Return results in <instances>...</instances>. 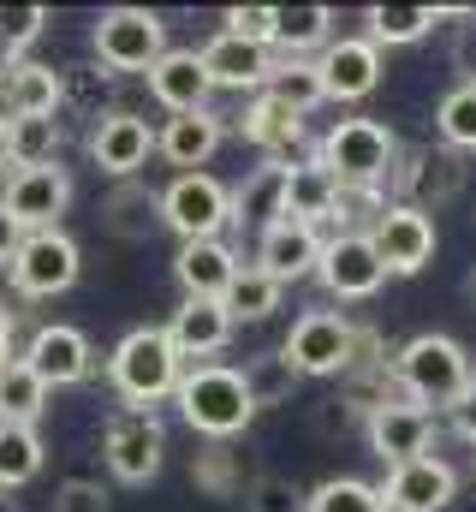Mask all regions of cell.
Returning <instances> with one entry per match:
<instances>
[{"mask_svg": "<svg viewBox=\"0 0 476 512\" xmlns=\"http://www.w3.org/2000/svg\"><path fill=\"white\" fill-rule=\"evenodd\" d=\"M108 382L131 411H155L161 399H173L185 382V358L173 346L167 328H131L108 358Z\"/></svg>", "mask_w": 476, "mask_h": 512, "instance_id": "1", "label": "cell"}, {"mask_svg": "<svg viewBox=\"0 0 476 512\" xmlns=\"http://www.w3.org/2000/svg\"><path fill=\"white\" fill-rule=\"evenodd\" d=\"M173 399H179V417L197 435H209V441H233L256 417V393L244 382V370H233V364H197V370H185V382H179Z\"/></svg>", "mask_w": 476, "mask_h": 512, "instance_id": "2", "label": "cell"}, {"mask_svg": "<svg viewBox=\"0 0 476 512\" xmlns=\"http://www.w3.org/2000/svg\"><path fill=\"white\" fill-rule=\"evenodd\" d=\"M393 376L405 387L411 405H435V411H453V399L476 382L471 376V352L453 340V334H417L393 352Z\"/></svg>", "mask_w": 476, "mask_h": 512, "instance_id": "3", "label": "cell"}, {"mask_svg": "<svg viewBox=\"0 0 476 512\" xmlns=\"http://www.w3.org/2000/svg\"><path fill=\"white\" fill-rule=\"evenodd\" d=\"M322 167L346 185V191H381L399 167V137L381 120H334L316 143Z\"/></svg>", "mask_w": 476, "mask_h": 512, "instance_id": "4", "label": "cell"}, {"mask_svg": "<svg viewBox=\"0 0 476 512\" xmlns=\"http://www.w3.org/2000/svg\"><path fill=\"white\" fill-rule=\"evenodd\" d=\"M90 48L108 72H143L149 78V66L167 54V24L149 6H108L90 30Z\"/></svg>", "mask_w": 476, "mask_h": 512, "instance_id": "5", "label": "cell"}, {"mask_svg": "<svg viewBox=\"0 0 476 512\" xmlns=\"http://www.w3.org/2000/svg\"><path fill=\"white\" fill-rule=\"evenodd\" d=\"M161 221L167 233H179V245L221 239V227H233V191L215 173H173V185L161 191Z\"/></svg>", "mask_w": 476, "mask_h": 512, "instance_id": "6", "label": "cell"}, {"mask_svg": "<svg viewBox=\"0 0 476 512\" xmlns=\"http://www.w3.org/2000/svg\"><path fill=\"white\" fill-rule=\"evenodd\" d=\"M280 352H286V364L298 376H352L357 322H346L340 310H304Z\"/></svg>", "mask_w": 476, "mask_h": 512, "instance_id": "7", "label": "cell"}, {"mask_svg": "<svg viewBox=\"0 0 476 512\" xmlns=\"http://www.w3.org/2000/svg\"><path fill=\"white\" fill-rule=\"evenodd\" d=\"M78 268H84L78 239L54 227V233H30V239L18 245L12 268H6V280H12L18 298H60V292L78 286Z\"/></svg>", "mask_w": 476, "mask_h": 512, "instance_id": "8", "label": "cell"}, {"mask_svg": "<svg viewBox=\"0 0 476 512\" xmlns=\"http://www.w3.org/2000/svg\"><path fill=\"white\" fill-rule=\"evenodd\" d=\"M161 453H167V429H161V417L155 411H114L108 417V429H102V459H108V471H114L119 483H155V471H161Z\"/></svg>", "mask_w": 476, "mask_h": 512, "instance_id": "9", "label": "cell"}, {"mask_svg": "<svg viewBox=\"0 0 476 512\" xmlns=\"http://www.w3.org/2000/svg\"><path fill=\"white\" fill-rule=\"evenodd\" d=\"M393 203H411V209H441L465 191V155L459 149H399V167H393Z\"/></svg>", "mask_w": 476, "mask_h": 512, "instance_id": "10", "label": "cell"}, {"mask_svg": "<svg viewBox=\"0 0 476 512\" xmlns=\"http://www.w3.org/2000/svg\"><path fill=\"white\" fill-rule=\"evenodd\" d=\"M6 215L24 227V233H54L60 227V215H66V203H72V173L54 161V167H24V173H12L6 179Z\"/></svg>", "mask_w": 476, "mask_h": 512, "instance_id": "11", "label": "cell"}, {"mask_svg": "<svg viewBox=\"0 0 476 512\" xmlns=\"http://www.w3.org/2000/svg\"><path fill=\"white\" fill-rule=\"evenodd\" d=\"M363 441H369V453H375L387 471H393V465H411V459H423L429 441H435V411H423V405H411V399H393V405L369 411Z\"/></svg>", "mask_w": 476, "mask_h": 512, "instance_id": "12", "label": "cell"}, {"mask_svg": "<svg viewBox=\"0 0 476 512\" xmlns=\"http://www.w3.org/2000/svg\"><path fill=\"white\" fill-rule=\"evenodd\" d=\"M24 364L54 387H78L90 382V370H96V352H90V340H84V328H72V322H42L30 340H24Z\"/></svg>", "mask_w": 476, "mask_h": 512, "instance_id": "13", "label": "cell"}, {"mask_svg": "<svg viewBox=\"0 0 476 512\" xmlns=\"http://www.w3.org/2000/svg\"><path fill=\"white\" fill-rule=\"evenodd\" d=\"M316 280H322L328 298H340V304H346V298H375L381 280H387V262H381V251H375L369 233H340V239H328Z\"/></svg>", "mask_w": 476, "mask_h": 512, "instance_id": "14", "label": "cell"}, {"mask_svg": "<svg viewBox=\"0 0 476 512\" xmlns=\"http://www.w3.org/2000/svg\"><path fill=\"white\" fill-rule=\"evenodd\" d=\"M149 155H155V131L149 120H137L131 108H114V114H102L96 131H90V161L108 173V179H137L143 167H149Z\"/></svg>", "mask_w": 476, "mask_h": 512, "instance_id": "15", "label": "cell"}, {"mask_svg": "<svg viewBox=\"0 0 476 512\" xmlns=\"http://www.w3.org/2000/svg\"><path fill=\"white\" fill-rule=\"evenodd\" d=\"M369 239H375V251L387 262V274H417V268H429V256H435V221H429L423 209H411V203H387V209L375 215Z\"/></svg>", "mask_w": 476, "mask_h": 512, "instance_id": "16", "label": "cell"}, {"mask_svg": "<svg viewBox=\"0 0 476 512\" xmlns=\"http://www.w3.org/2000/svg\"><path fill=\"white\" fill-rule=\"evenodd\" d=\"M381 495H387L393 512H447L453 495H459V477H453V465L441 453H423L411 465H393L387 483H381Z\"/></svg>", "mask_w": 476, "mask_h": 512, "instance_id": "17", "label": "cell"}, {"mask_svg": "<svg viewBox=\"0 0 476 512\" xmlns=\"http://www.w3.org/2000/svg\"><path fill=\"white\" fill-rule=\"evenodd\" d=\"M149 96L167 108V114H203L209 96H215V78L203 66V48H167L155 66H149Z\"/></svg>", "mask_w": 476, "mask_h": 512, "instance_id": "18", "label": "cell"}, {"mask_svg": "<svg viewBox=\"0 0 476 512\" xmlns=\"http://www.w3.org/2000/svg\"><path fill=\"white\" fill-rule=\"evenodd\" d=\"M316 72H322L328 102H363L381 84V48L369 36H340L316 54Z\"/></svg>", "mask_w": 476, "mask_h": 512, "instance_id": "19", "label": "cell"}, {"mask_svg": "<svg viewBox=\"0 0 476 512\" xmlns=\"http://www.w3.org/2000/svg\"><path fill=\"white\" fill-rule=\"evenodd\" d=\"M203 66H209L215 90H256V96H262V90L274 84V72H280L274 48H256V42L233 36V30H221V36L203 42Z\"/></svg>", "mask_w": 476, "mask_h": 512, "instance_id": "20", "label": "cell"}, {"mask_svg": "<svg viewBox=\"0 0 476 512\" xmlns=\"http://www.w3.org/2000/svg\"><path fill=\"white\" fill-rule=\"evenodd\" d=\"M238 131H244V143L262 149V161H280V167L304 161V114H292L274 90L250 96V108H244Z\"/></svg>", "mask_w": 476, "mask_h": 512, "instance_id": "21", "label": "cell"}, {"mask_svg": "<svg viewBox=\"0 0 476 512\" xmlns=\"http://www.w3.org/2000/svg\"><path fill=\"white\" fill-rule=\"evenodd\" d=\"M322 233L316 227H304V221H274L262 239H256V268L262 274H274L280 286H292V280H304V274H316L322 268Z\"/></svg>", "mask_w": 476, "mask_h": 512, "instance_id": "22", "label": "cell"}, {"mask_svg": "<svg viewBox=\"0 0 476 512\" xmlns=\"http://www.w3.org/2000/svg\"><path fill=\"white\" fill-rule=\"evenodd\" d=\"M221 137H227V120H221L215 108H203V114H173L167 126L155 131V155L173 161L179 173H203L209 155L221 149Z\"/></svg>", "mask_w": 476, "mask_h": 512, "instance_id": "23", "label": "cell"}, {"mask_svg": "<svg viewBox=\"0 0 476 512\" xmlns=\"http://www.w3.org/2000/svg\"><path fill=\"white\" fill-rule=\"evenodd\" d=\"M66 102V78L42 60H18L12 78L0 84V114L6 120H54Z\"/></svg>", "mask_w": 476, "mask_h": 512, "instance_id": "24", "label": "cell"}, {"mask_svg": "<svg viewBox=\"0 0 476 512\" xmlns=\"http://www.w3.org/2000/svg\"><path fill=\"white\" fill-rule=\"evenodd\" d=\"M340 197L346 185L322 167V155L310 149L304 161H292V179H286V221H304V227H322L340 215Z\"/></svg>", "mask_w": 476, "mask_h": 512, "instance_id": "25", "label": "cell"}, {"mask_svg": "<svg viewBox=\"0 0 476 512\" xmlns=\"http://www.w3.org/2000/svg\"><path fill=\"white\" fill-rule=\"evenodd\" d=\"M179 358H215L227 340H233V310L221 298H179L173 322H167Z\"/></svg>", "mask_w": 476, "mask_h": 512, "instance_id": "26", "label": "cell"}, {"mask_svg": "<svg viewBox=\"0 0 476 512\" xmlns=\"http://www.w3.org/2000/svg\"><path fill=\"white\" fill-rule=\"evenodd\" d=\"M238 268L244 262L227 239H197V245H179V256H173V274H179L185 298H227Z\"/></svg>", "mask_w": 476, "mask_h": 512, "instance_id": "27", "label": "cell"}, {"mask_svg": "<svg viewBox=\"0 0 476 512\" xmlns=\"http://www.w3.org/2000/svg\"><path fill=\"white\" fill-rule=\"evenodd\" d=\"M286 179H292V167H280V161H262L250 179H238L233 227H250V233L262 239L274 221H286Z\"/></svg>", "mask_w": 476, "mask_h": 512, "instance_id": "28", "label": "cell"}, {"mask_svg": "<svg viewBox=\"0 0 476 512\" xmlns=\"http://www.w3.org/2000/svg\"><path fill=\"white\" fill-rule=\"evenodd\" d=\"M441 18H476V12H465V6H369V12H363L375 48H411V42H423Z\"/></svg>", "mask_w": 476, "mask_h": 512, "instance_id": "29", "label": "cell"}, {"mask_svg": "<svg viewBox=\"0 0 476 512\" xmlns=\"http://www.w3.org/2000/svg\"><path fill=\"white\" fill-rule=\"evenodd\" d=\"M102 221H108V233L125 239V245H143V239H155L167 221H161V191H149V185H137V179H125L108 191V203H102Z\"/></svg>", "mask_w": 476, "mask_h": 512, "instance_id": "30", "label": "cell"}, {"mask_svg": "<svg viewBox=\"0 0 476 512\" xmlns=\"http://www.w3.org/2000/svg\"><path fill=\"white\" fill-rule=\"evenodd\" d=\"M328 6H280V30H274V54L280 60H304L310 48H328Z\"/></svg>", "mask_w": 476, "mask_h": 512, "instance_id": "31", "label": "cell"}, {"mask_svg": "<svg viewBox=\"0 0 476 512\" xmlns=\"http://www.w3.org/2000/svg\"><path fill=\"white\" fill-rule=\"evenodd\" d=\"M280 292H286V286H280L274 274H262L256 262H244V268L233 274V286H227L221 304L233 310V322H268V316L280 310Z\"/></svg>", "mask_w": 476, "mask_h": 512, "instance_id": "32", "label": "cell"}, {"mask_svg": "<svg viewBox=\"0 0 476 512\" xmlns=\"http://www.w3.org/2000/svg\"><path fill=\"white\" fill-rule=\"evenodd\" d=\"M48 411V382L18 358V364H6L0 370V423H30L36 429V417Z\"/></svg>", "mask_w": 476, "mask_h": 512, "instance_id": "33", "label": "cell"}, {"mask_svg": "<svg viewBox=\"0 0 476 512\" xmlns=\"http://www.w3.org/2000/svg\"><path fill=\"white\" fill-rule=\"evenodd\" d=\"M42 477V435L30 423H0V495Z\"/></svg>", "mask_w": 476, "mask_h": 512, "instance_id": "34", "label": "cell"}, {"mask_svg": "<svg viewBox=\"0 0 476 512\" xmlns=\"http://www.w3.org/2000/svg\"><path fill=\"white\" fill-rule=\"evenodd\" d=\"M60 143H66L60 114L54 120H12V167L18 173L24 167H54L60 161Z\"/></svg>", "mask_w": 476, "mask_h": 512, "instance_id": "35", "label": "cell"}, {"mask_svg": "<svg viewBox=\"0 0 476 512\" xmlns=\"http://www.w3.org/2000/svg\"><path fill=\"white\" fill-rule=\"evenodd\" d=\"M310 512H393V507H387V495H381L375 483H363V477H328V483L310 489Z\"/></svg>", "mask_w": 476, "mask_h": 512, "instance_id": "36", "label": "cell"}, {"mask_svg": "<svg viewBox=\"0 0 476 512\" xmlns=\"http://www.w3.org/2000/svg\"><path fill=\"white\" fill-rule=\"evenodd\" d=\"M435 131H441V143L447 149H476V84H453L447 96H441V108H435Z\"/></svg>", "mask_w": 476, "mask_h": 512, "instance_id": "37", "label": "cell"}, {"mask_svg": "<svg viewBox=\"0 0 476 512\" xmlns=\"http://www.w3.org/2000/svg\"><path fill=\"white\" fill-rule=\"evenodd\" d=\"M268 90H274L292 114H310V108H322V102H328L316 60H280V72H274V84H268Z\"/></svg>", "mask_w": 476, "mask_h": 512, "instance_id": "38", "label": "cell"}, {"mask_svg": "<svg viewBox=\"0 0 476 512\" xmlns=\"http://www.w3.org/2000/svg\"><path fill=\"white\" fill-rule=\"evenodd\" d=\"M244 382H250V393H256V411L262 405H286L292 393H298V370L286 364V352H262L256 364H244Z\"/></svg>", "mask_w": 476, "mask_h": 512, "instance_id": "39", "label": "cell"}, {"mask_svg": "<svg viewBox=\"0 0 476 512\" xmlns=\"http://www.w3.org/2000/svg\"><path fill=\"white\" fill-rule=\"evenodd\" d=\"M191 483L203 495H215V501H233L238 489H250V483H238V465H233V447L227 441H215V447H203L191 459Z\"/></svg>", "mask_w": 476, "mask_h": 512, "instance_id": "40", "label": "cell"}, {"mask_svg": "<svg viewBox=\"0 0 476 512\" xmlns=\"http://www.w3.org/2000/svg\"><path fill=\"white\" fill-rule=\"evenodd\" d=\"M244 512H310V495H304L292 477L262 471V477H250V489H244Z\"/></svg>", "mask_w": 476, "mask_h": 512, "instance_id": "41", "label": "cell"}, {"mask_svg": "<svg viewBox=\"0 0 476 512\" xmlns=\"http://www.w3.org/2000/svg\"><path fill=\"white\" fill-rule=\"evenodd\" d=\"M48 30V6H0V48L24 60V48Z\"/></svg>", "mask_w": 476, "mask_h": 512, "instance_id": "42", "label": "cell"}, {"mask_svg": "<svg viewBox=\"0 0 476 512\" xmlns=\"http://www.w3.org/2000/svg\"><path fill=\"white\" fill-rule=\"evenodd\" d=\"M221 24L244 36V42H256V48H274V30H280V6H227L221 12Z\"/></svg>", "mask_w": 476, "mask_h": 512, "instance_id": "43", "label": "cell"}, {"mask_svg": "<svg viewBox=\"0 0 476 512\" xmlns=\"http://www.w3.org/2000/svg\"><path fill=\"white\" fill-rule=\"evenodd\" d=\"M54 512H108V489L90 477H66L54 489Z\"/></svg>", "mask_w": 476, "mask_h": 512, "instance_id": "44", "label": "cell"}, {"mask_svg": "<svg viewBox=\"0 0 476 512\" xmlns=\"http://www.w3.org/2000/svg\"><path fill=\"white\" fill-rule=\"evenodd\" d=\"M357 423H369V411H357L346 393L316 405V429H322V435H346V429H357Z\"/></svg>", "mask_w": 476, "mask_h": 512, "instance_id": "45", "label": "cell"}, {"mask_svg": "<svg viewBox=\"0 0 476 512\" xmlns=\"http://www.w3.org/2000/svg\"><path fill=\"white\" fill-rule=\"evenodd\" d=\"M447 423H453V429H459V435H465V441L476 447V382L465 387L459 399H453V411H447Z\"/></svg>", "mask_w": 476, "mask_h": 512, "instance_id": "46", "label": "cell"}, {"mask_svg": "<svg viewBox=\"0 0 476 512\" xmlns=\"http://www.w3.org/2000/svg\"><path fill=\"white\" fill-rule=\"evenodd\" d=\"M24 239H30V233H24V227L6 215V203H0V268H12V256H18V245H24Z\"/></svg>", "mask_w": 476, "mask_h": 512, "instance_id": "47", "label": "cell"}, {"mask_svg": "<svg viewBox=\"0 0 476 512\" xmlns=\"http://www.w3.org/2000/svg\"><path fill=\"white\" fill-rule=\"evenodd\" d=\"M453 66L465 72V84H476V24L459 30V42H453Z\"/></svg>", "mask_w": 476, "mask_h": 512, "instance_id": "48", "label": "cell"}, {"mask_svg": "<svg viewBox=\"0 0 476 512\" xmlns=\"http://www.w3.org/2000/svg\"><path fill=\"white\" fill-rule=\"evenodd\" d=\"M18 358H24V352L12 346V316L0 310V370H6V364H18Z\"/></svg>", "mask_w": 476, "mask_h": 512, "instance_id": "49", "label": "cell"}, {"mask_svg": "<svg viewBox=\"0 0 476 512\" xmlns=\"http://www.w3.org/2000/svg\"><path fill=\"white\" fill-rule=\"evenodd\" d=\"M6 161H12V120L0 114V167H6Z\"/></svg>", "mask_w": 476, "mask_h": 512, "instance_id": "50", "label": "cell"}, {"mask_svg": "<svg viewBox=\"0 0 476 512\" xmlns=\"http://www.w3.org/2000/svg\"><path fill=\"white\" fill-rule=\"evenodd\" d=\"M12 66H18V60H12V54H6V48H0V84H6V78H12Z\"/></svg>", "mask_w": 476, "mask_h": 512, "instance_id": "51", "label": "cell"}, {"mask_svg": "<svg viewBox=\"0 0 476 512\" xmlns=\"http://www.w3.org/2000/svg\"><path fill=\"white\" fill-rule=\"evenodd\" d=\"M465 298H471V304H476V268H471V274H465Z\"/></svg>", "mask_w": 476, "mask_h": 512, "instance_id": "52", "label": "cell"}]
</instances>
